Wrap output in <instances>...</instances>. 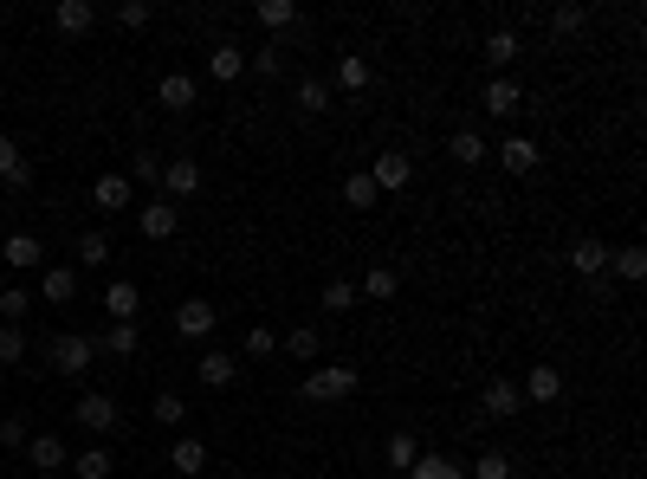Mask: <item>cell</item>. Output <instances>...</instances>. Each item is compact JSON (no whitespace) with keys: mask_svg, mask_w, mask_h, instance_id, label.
Here are the masks:
<instances>
[{"mask_svg":"<svg viewBox=\"0 0 647 479\" xmlns=\"http://www.w3.org/2000/svg\"><path fill=\"white\" fill-rule=\"evenodd\" d=\"M356 363H324V369H311L305 382H298V395L305 402H343V395H356Z\"/></svg>","mask_w":647,"mask_h":479,"instance_id":"obj_1","label":"cell"},{"mask_svg":"<svg viewBox=\"0 0 647 479\" xmlns=\"http://www.w3.org/2000/svg\"><path fill=\"white\" fill-rule=\"evenodd\" d=\"M91 357H98V337H78V331H65V337H52V344H46V363L59 369V376H72V382L91 369Z\"/></svg>","mask_w":647,"mask_h":479,"instance_id":"obj_2","label":"cell"},{"mask_svg":"<svg viewBox=\"0 0 647 479\" xmlns=\"http://www.w3.org/2000/svg\"><path fill=\"white\" fill-rule=\"evenodd\" d=\"M201 162L195 156H175V162H162V201H188V195H201Z\"/></svg>","mask_w":647,"mask_h":479,"instance_id":"obj_3","label":"cell"},{"mask_svg":"<svg viewBox=\"0 0 647 479\" xmlns=\"http://www.w3.org/2000/svg\"><path fill=\"white\" fill-rule=\"evenodd\" d=\"M479 111L512 123L518 111H525V91H518V78H486V91H479Z\"/></svg>","mask_w":647,"mask_h":479,"instance_id":"obj_4","label":"cell"},{"mask_svg":"<svg viewBox=\"0 0 647 479\" xmlns=\"http://www.w3.org/2000/svg\"><path fill=\"white\" fill-rule=\"evenodd\" d=\"M72 421H78V428H91V434H110V428H117V402H110L104 389H85V395H78V408H72Z\"/></svg>","mask_w":647,"mask_h":479,"instance_id":"obj_5","label":"cell"},{"mask_svg":"<svg viewBox=\"0 0 647 479\" xmlns=\"http://www.w3.org/2000/svg\"><path fill=\"white\" fill-rule=\"evenodd\" d=\"M570 272H576V279H589V285H596L602 272H609V246H602L596 234H583V240L570 246Z\"/></svg>","mask_w":647,"mask_h":479,"instance_id":"obj_6","label":"cell"},{"mask_svg":"<svg viewBox=\"0 0 647 479\" xmlns=\"http://www.w3.org/2000/svg\"><path fill=\"white\" fill-rule=\"evenodd\" d=\"M26 460H33L39 473H65L72 467V454H65L59 434H26Z\"/></svg>","mask_w":647,"mask_h":479,"instance_id":"obj_7","label":"cell"},{"mask_svg":"<svg viewBox=\"0 0 647 479\" xmlns=\"http://www.w3.org/2000/svg\"><path fill=\"white\" fill-rule=\"evenodd\" d=\"M330 85L356 98V91H369V85H376V65H369L363 52H343V59H337V72H330Z\"/></svg>","mask_w":647,"mask_h":479,"instance_id":"obj_8","label":"cell"},{"mask_svg":"<svg viewBox=\"0 0 647 479\" xmlns=\"http://www.w3.org/2000/svg\"><path fill=\"white\" fill-rule=\"evenodd\" d=\"M175 331L195 344V337H214V305L208 298H188V305H175Z\"/></svg>","mask_w":647,"mask_h":479,"instance_id":"obj_9","label":"cell"},{"mask_svg":"<svg viewBox=\"0 0 647 479\" xmlns=\"http://www.w3.org/2000/svg\"><path fill=\"white\" fill-rule=\"evenodd\" d=\"M499 162H505V175H531L544 162V149L531 143V136H505V143H499Z\"/></svg>","mask_w":647,"mask_h":479,"instance_id":"obj_10","label":"cell"},{"mask_svg":"<svg viewBox=\"0 0 647 479\" xmlns=\"http://www.w3.org/2000/svg\"><path fill=\"white\" fill-rule=\"evenodd\" d=\"M369 182H376V195H382V188H408V182H415V162H408L402 149H389V156H376Z\"/></svg>","mask_w":647,"mask_h":479,"instance_id":"obj_11","label":"cell"},{"mask_svg":"<svg viewBox=\"0 0 647 479\" xmlns=\"http://www.w3.org/2000/svg\"><path fill=\"white\" fill-rule=\"evenodd\" d=\"M39 298H46V305H72L78 298V266H46L39 272Z\"/></svg>","mask_w":647,"mask_h":479,"instance_id":"obj_12","label":"cell"},{"mask_svg":"<svg viewBox=\"0 0 647 479\" xmlns=\"http://www.w3.org/2000/svg\"><path fill=\"white\" fill-rule=\"evenodd\" d=\"M136 305H143V292H136L130 279H110V285H104V311H110V324H136Z\"/></svg>","mask_w":647,"mask_h":479,"instance_id":"obj_13","label":"cell"},{"mask_svg":"<svg viewBox=\"0 0 647 479\" xmlns=\"http://www.w3.org/2000/svg\"><path fill=\"white\" fill-rule=\"evenodd\" d=\"M195 376L208 382V389H233V376H240V357H227V350H201Z\"/></svg>","mask_w":647,"mask_h":479,"instance_id":"obj_14","label":"cell"},{"mask_svg":"<svg viewBox=\"0 0 647 479\" xmlns=\"http://www.w3.org/2000/svg\"><path fill=\"white\" fill-rule=\"evenodd\" d=\"M156 104H162V111H195V78H188V72H162Z\"/></svg>","mask_w":647,"mask_h":479,"instance_id":"obj_15","label":"cell"},{"mask_svg":"<svg viewBox=\"0 0 647 479\" xmlns=\"http://www.w3.org/2000/svg\"><path fill=\"white\" fill-rule=\"evenodd\" d=\"M39 240L33 234H7V246H0V266H13V272H39Z\"/></svg>","mask_w":647,"mask_h":479,"instance_id":"obj_16","label":"cell"},{"mask_svg":"<svg viewBox=\"0 0 647 479\" xmlns=\"http://www.w3.org/2000/svg\"><path fill=\"white\" fill-rule=\"evenodd\" d=\"M518 395H525V402H557V395H563V369H557V363H538V369L525 376V389H518Z\"/></svg>","mask_w":647,"mask_h":479,"instance_id":"obj_17","label":"cell"},{"mask_svg":"<svg viewBox=\"0 0 647 479\" xmlns=\"http://www.w3.org/2000/svg\"><path fill=\"white\" fill-rule=\"evenodd\" d=\"M52 20H59V33H91V26H98V7H91V0H59V7H52Z\"/></svg>","mask_w":647,"mask_h":479,"instance_id":"obj_18","label":"cell"},{"mask_svg":"<svg viewBox=\"0 0 647 479\" xmlns=\"http://www.w3.org/2000/svg\"><path fill=\"white\" fill-rule=\"evenodd\" d=\"M447 156L460 162V169H479L492 149H486V136H479V130H453V136H447Z\"/></svg>","mask_w":647,"mask_h":479,"instance_id":"obj_19","label":"cell"},{"mask_svg":"<svg viewBox=\"0 0 647 479\" xmlns=\"http://www.w3.org/2000/svg\"><path fill=\"white\" fill-rule=\"evenodd\" d=\"M518 408H525V395H518V382L492 376V382H486V415H492V421H505V415H518Z\"/></svg>","mask_w":647,"mask_h":479,"instance_id":"obj_20","label":"cell"},{"mask_svg":"<svg viewBox=\"0 0 647 479\" xmlns=\"http://www.w3.org/2000/svg\"><path fill=\"white\" fill-rule=\"evenodd\" d=\"M175 227H182L175 201H149L143 208V240H175Z\"/></svg>","mask_w":647,"mask_h":479,"instance_id":"obj_21","label":"cell"},{"mask_svg":"<svg viewBox=\"0 0 647 479\" xmlns=\"http://www.w3.org/2000/svg\"><path fill=\"white\" fill-rule=\"evenodd\" d=\"M91 201H98L104 214L130 208V175H98V182H91Z\"/></svg>","mask_w":647,"mask_h":479,"instance_id":"obj_22","label":"cell"},{"mask_svg":"<svg viewBox=\"0 0 647 479\" xmlns=\"http://www.w3.org/2000/svg\"><path fill=\"white\" fill-rule=\"evenodd\" d=\"M208 72L220 78V85H233V78H240V72H246V52H240V46H233V39H220V46L208 52Z\"/></svg>","mask_w":647,"mask_h":479,"instance_id":"obj_23","label":"cell"},{"mask_svg":"<svg viewBox=\"0 0 647 479\" xmlns=\"http://www.w3.org/2000/svg\"><path fill=\"white\" fill-rule=\"evenodd\" d=\"M149 421H156V428H182V421H188V402L175 389H162L156 402H149Z\"/></svg>","mask_w":647,"mask_h":479,"instance_id":"obj_24","label":"cell"},{"mask_svg":"<svg viewBox=\"0 0 647 479\" xmlns=\"http://www.w3.org/2000/svg\"><path fill=\"white\" fill-rule=\"evenodd\" d=\"M382 454H389V467H395V473H408V467H415V460H421V441H415V434H408V428H395Z\"/></svg>","mask_w":647,"mask_h":479,"instance_id":"obj_25","label":"cell"},{"mask_svg":"<svg viewBox=\"0 0 647 479\" xmlns=\"http://www.w3.org/2000/svg\"><path fill=\"white\" fill-rule=\"evenodd\" d=\"M330 111V85L324 78H298V117H324Z\"/></svg>","mask_w":647,"mask_h":479,"instance_id":"obj_26","label":"cell"},{"mask_svg":"<svg viewBox=\"0 0 647 479\" xmlns=\"http://www.w3.org/2000/svg\"><path fill=\"white\" fill-rule=\"evenodd\" d=\"M169 467L182 473V479H195L201 467H208V447H201V441H188V434H182V441H175V454H169Z\"/></svg>","mask_w":647,"mask_h":479,"instance_id":"obj_27","label":"cell"},{"mask_svg":"<svg viewBox=\"0 0 647 479\" xmlns=\"http://www.w3.org/2000/svg\"><path fill=\"white\" fill-rule=\"evenodd\" d=\"M0 318L26 324V318H33V292H26V285H7V292H0Z\"/></svg>","mask_w":647,"mask_h":479,"instance_id":"obj_28","label":"cell"},{"mask_svg":"<svg viewBox=\"0 0 647 479\" xmlns=\"http://www.w3.org/2000/svg\"><path fill=\"white\" fill-rule=\"evenodd\" d=\"M72 473H78V479H110V473H117V460H110L104 447H85V454L72 460Z\"/></svg>","mask_w":647,"mask_h":479,"instance_id":"obj_29","label":"cell"},{"mask_svg":"<svg viewBox=\"0 0 647 479\" xmlns=\"http://www.w3.org/2000/svg\"><path fill=\"white\" fill-rule=\"evenodd\" d=\"M259 26H272V33H285V26H298V7H292V0H259Z\"/></svg>","mask_w":647,"mask_h":479,"instance_id":"obj_30","label":"cell"},{"mask_svg":"<svg viewBox=\"0 0 647 479\" xmlns=\"http://www.w3.org/2000/svg\"><path fill=\"white\" fill-rule=\"evenodd\" d=\"M98 350H110V357H136V350H143V337H136V324H110Z\"/></svg>","mask_w":647,"mask_h":479,"instance_id":"obj_31","label":"cell"},{"mask_svg":"<svg viewBox=\"0 0 647 479\" xmlns=\"http://www.w3.org/2000/svg\"><path fill=\"white\" fill-rule=\"evenodd\" d=\"M395 292H402V272H395V266L363 272V298H395Z\"/></svg>","mask_w":647,"mask_h":479,"instance_id":"obj_32","label":"cell"},{"mask_svg":"<svg viewBox=\"0 0 647 479\" xmlns=\"http://www.w3.org/2000/svg\"><path fill=\"white\" fill-rule=\"evenodd\" d=\"M486 59L499 65V78H505V65L518 59V33H505V26H499V33H486Z\"/></svg>","mask_w":647,"mask_h":479,"instance_id":"obj_33","label":"cell"},{"mask_svg":"<svg viewBox=\"0 0 647 479\" xmlns=\"http://www.w3.org/2000/svg\"><path fill=\"white\" fill-rule=\"evenodd\" d=\"M343 201H350V208H376V182H369V169L343 175Z\"/></svg>","mask_w":647,"mask_h":479,"instance_id":"obj_34","label":"cell"},{"mask_svg":"<svg viewBox=\"0 0 647 479\" xmlns=\"http://www.w3.org/2000/svg\"><path fill=\"white\" fill-rule=\"evenodd\" d=\"M408 479H466V473L453 467V460H440V454H421L415 467H408Z\"/></svg>","mask_w":647,"mask_h":479,"instance_id":"obj_35","label":"cell"},{"mask_svg":"<svg viewBox=\"0 0 647 479\" xmlns=\"http://www.w3.org/2000/svg\"><path fill=\"white\" fill-rule=\"evenodd\" d=\"M609 266L622 272L628 285H635V279H647V253H641V246H622V253H609Z\"/></svg>","mask_w":647,"mask_h":479,"instance_id":"obj_36","label":"cell"},{"mask_svg":"<svg viewBox=\"0 0 647 479\" xmlns=\"http://www.w3.org/2000/svg\"><path fill=\"white\" fill-rule=\"evenodd\" d=\"M318 344H324V337H318V324H298V331L285 337V350H292L298 363H311V357H318Z\"/></svg>","mask_w":647,"mask_h":479,"instance_id":"obj_37","label":"cell"},{"mask_svg":"<svg viewBox=\"0 0 647 479\" xmlns=\"http://www.w3.org/2000/svg\"><path fill=\"white\" fill-rule=\"evenodd\" d=\"M583 20H589L583 7H550V20H544V26H550V39H557V33H583Z\"/></svg>","mask_w":647,"mask_h":479,"instance_id":"obj_38","label":"cell"},{"mask_svg":"<svg viewBox=\"0 0 647 479\" xmlns=\"http://www.w3.org/2000/svg\"><path fill=\"white\" fill-rule=\"evenodd\" d=\"M473 479H512V460H505L499 447H492V454H479V460H473Z\"/></svg>","mask_w":647,"mask_h":479,"instance_id":"obj_39","label":"cell"},{"mask_svg":"<svg viewBox=\"0 0 647 479\" xmlns=\"http://www.w3.org/2000/svg\"><path fill=\"white\" fill-rule=\"evenodd\" d=\"M26 357V331L20 324H0V363H20Z\"/></svg>","mask_w":647,"mask_h":479,"instance_id":"obj_40","label":"cell"},{"mask_svg":"<svg viewBox=\"0 0 647 479\" xmlns=\"http://www.w3.org/2000/svg\"><path fill=\"white\" fill-rule=\"evenodd\" d=\"M350 305H356V285L350 279H330L324 285V311H350Z\"/></svg>","mask_w":647,"mask_h":479,"instance_id":"obj_41","label":"cell"},{"mask_svg":"<svg viewBox=\"0 0 647 479\" xmlns=\"http://www.w3.org/2000/svg\"><path fill=\"white\" fill-rule=\"evenodd\" d=\"M26 169V156H20V143L13 136H0V182H13V175Z\"/></svg>","mask_w":647,"mask_h":479,"instance_id":"obj_42","label":"cell"},{"mask_svg":"<svg viewBox=\"0 0 647 479\" xmlns=\"http://www.w3.org/2000/svg\"><path fill=\"white\" fill-rule=\"evenodd\" d=\"M117 20L136 33V26H149V20H156V7H149V0H123V7H117Z\"/></svg>","mask_w":647,"mask_h":479,"instance_id":"obj_43","label":"cell"},{"mask_svg":"<svg viewBox=\"0 0 647 479\" xmlns=\"http://www.w3.org/2000/svg\"><path fill=\"white\" fill-rule=\"evenodd\" d=\"M279 52H285V46H259V52H253V72H259V78H279V72H285Z\"/></svg>","mask_w":647,"mask_h":479,"instance_id":"obj_44","label":"cell"},{"mask_svg":"<svg viewBox=\"0 0 647 479\" xmlns=\"http://www.w3.org/2000/svg\"><path fill=\"white\" fill-rule=\"evenodd\" d=\"M272 350H279V337H272L266 324H253V331H246V357H272Z\"/></svg>","mask_w":647,"mask_h":479,"instance_id":"obj_45","label":"cell"},{"mask_svg":"<svg viewBox=\"0 0 647 479\" xmlns=\"http://www.w3.org/2000/svg\"><path fill=\"white\" fill-rule=\"evenodd\" d=\"M78 259H85V266H104V259H110V240L104 234H85V240H78Z\"/></svg>","mask_w":647,"mask_h":479,"instance_id":"obj_46","label":"cell"},{"mask_svg":"<svg viewBox=\"0 0 647 479\" xmlns=\"http://www.w3.org/2000/svg\"><path fill=\"white\" fill-rule=\"evenodd\" d=\"M136 182H162V156H136L130 162V188Z\"/></svg>","mask_w":647,"mask_h":479,"instance_id":"obj_47","label":"cell"},{"mask_svg":"<svg viewBox=\"0 0 647 479\" xmlns=\"http://www.w3.org/2000/svg\"><path fill=\"white\" fill-rule=\"evenodd\" d=\"M0 447H26V421H20V415L0 421Z\"/></svg>","mask_w":647,"mask_h":479,"instance_id":"obj_48","label":"cell"}]
</instances>
